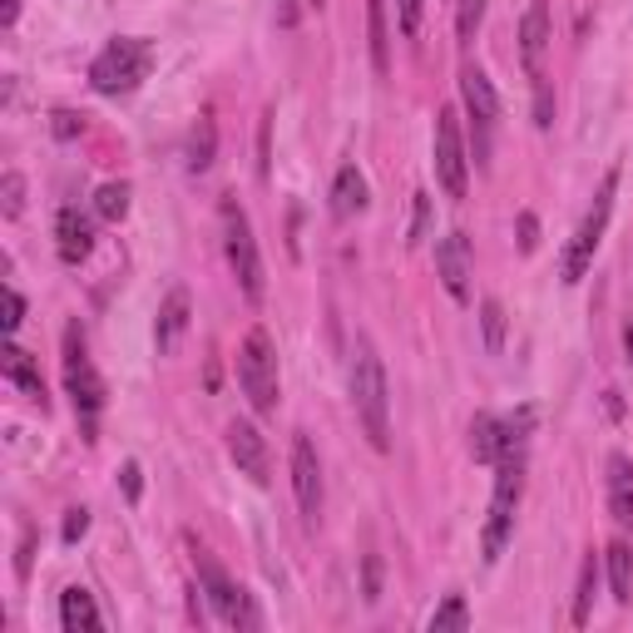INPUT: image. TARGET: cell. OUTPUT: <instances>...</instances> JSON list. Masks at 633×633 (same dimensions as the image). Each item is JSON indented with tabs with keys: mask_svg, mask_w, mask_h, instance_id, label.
I'll return each mask as SVG.
<instances>
[{
	"mask_svg": "<svg viewBox=\"0 0 633 633\" xmlns=\"http://www.w3.org/2000/svg\"><path fill=\"white\" fill-rule=\"evenodd\" d=\"M228 456H234V466L248 475L252 485H268L272 480L268 440H262V430L252 426V421H234V426H228Z\"/></svg>",
	"mask_w": 633,
	"mask_h": 633,
	"instance_id": "12",
	"label": "cell"
},
{
	"mask_svg": "<svg viewBox=\"0 0 633 633\" xmlns=\"http://www.w3.org/2000/svg\"><path fill=\"white\" fill-rule=\"evenodd\" d=\"M184 332H188V292L174 288V292L164 298V308H158V322H154V346H158V356L174 352Z\"/></svg>",
	"mask_w": 633,
	"mask_h": 633,
	"instance_id": "18",
	"label": "cell"
},
{
	"mask_svg": "<svg viewBox=\"0 0 633 633\" xmlns=\"http://www.w3.org/2000/svg\"><path fill=\"white\" fill-rule=\"evenodd\" d=\"M0 208H6V218H15L20 208H25V178H20V174L0 178Z\"/></svg>",
	"mask_w": 633,
	"mask_h": 633,
	"instance_id": "30",
	"label": "cell"
},
{
	"mask_svg": "<svg viewBox=\"0 0 633 633\" xmlns=\"http://www.w3.org/2000/svg\"><path fill=\"white\" fill-rule=\"evenodd\" d=\"M430 214H436V208H430V194H416V204H411V234H406L411 248H421V242L430 238Z\"/></svg>",
	"mask_w": 633,
	"mask_h": 633,
	"instance_id": "28",
	"label": "cell"
},
{
	"mask_svg": "<svg viewBox=\"0 0 633 633\" xmlns=\"http://www.w3.org/2000/svg\"><path fill=\"white\" fill-rule=\"evenodd\" d=\"M624 356H629V366H633V312H629V322H624Z\"/></svg>",
	"mask_w": 633,
	"mask_h": 633,
	"instance_id": "40",
	"label": "cell"
},
{
	"mask_svg": "<svg viewBox=\"0 0 633 633\" xmlns=\"http://www.w3.org/2000/svg\"><path fill=\"white\" fill-rule=\"evenodd\" d=\"M20 322H25V298L15 288H6V332H20Z\"/></svg>",
	"mask_w": 633,
	"mask_h": 633,
	"instance_id": "37",
	"label": "cell"
},
{
	"mask_svg": "<svg viewBox=\"0 0 633 633\" xmlns=\"http://www.w3.org/2000/svg\"><path fill=\"white\" fill-rule=\"evenodd\" d=\"M604 564H609V589H614V599L619 604H629L633 599V550L624 540H614L604 550Z\"/></svg>",
	"mask_w": 633,
	"mask_h": 633,
	"instance_id": "23",
	"label": "cell"
},
{
	"mask_svg": "<svg viewBox=\"0 0 633 633\" xmlns=\"http://www.w3.org/2000/svg\"><path fill=\"white\" fill-rule=\"evenodd\" d=\"M80 129H84V114H75V110H55V139H75Z\"/></svg>",
	"mask_w": 633,
	"mask_h": 633,
	"instance_id": "36",
	"label": "cell"
},
{
	"mask_svg": "<svg viewBox=\"0 0 633 633\" xmlns=\"http://www.w3.org/2000/svg\"><path fill=\"white\" fill-rule=\"evenodd\" d=\"M352 406L362 416V430L376 450H392V396H386V366L372 342L356 346L352 362Z\"/></svg>",
	"mask_w": 633,
	"mask_h": 633,
	"instance_id": "1",
	"label": "cell"
},
{
	"mask_svg": "<svg viewBox=\"0 0 633 633\" xmlns=\"http://www.w3.org/2000/svg\"><path fill=\"white\" fill-rule=\"evenodd\" d=\"M15 20H20V0H6V6H0V25H15Z\"/></svg>",
	"mask_w": 633,
	"mask_h": 633,
	"instance_id": "39",
	"label": "cell"
},
{
	"mask_svg": "<svg viewBox=\"0 0 633 633\" xmlns=\"http://www.w3.org/2000/svg\"><path fill=\"white\" fill-rule=\"evenodd\" d=\"M292 495H298L302 520L316 525L322 520V466L308 436H292Z\"/></svg>",
	"mask_w": 633,
	"mask_h": 633,
	"instance_id": "11",
	"label": "cell"
},
{
	"mask_svg": "<svg viewBox=\"0 0 633 633\" xmlns=\"http://www.w3.org/2000/svg\"><path fill=\"white\" fill-rule=\"evenodd\" d=\"M100 609H94V594L84 584H70L65 594H60V629L65 633H80V629H100Z\"/></svg>",
	"mask_w": 633,
	"mask_h": 633,
	"instance_id": "19",
	"label": "cell"
},
{
	"mask_svg": "<svg viewBox=\"0 0 633 633\" xmlns=\"http://www.w3.org/2000/svg\"><path fill=\"white\" fill-rule=\"evenodd\" d=\"M609 515L619 530H633V460L624 450L609 456Z\"/></svg>",
	"mask_w": 633,
	"mask_h": 633,
	"instance_id": "17",
	"label": "cell"
},
{
	"mask_svg": "<svg viewBox=\"0 0 633 633\" xmlns=\"http://www.w3.org/2000/svg\"><path fill=\"white\" fill-rule=\"evenodd\" d=\"M312 6H322V0H312Z\"/></svg>",
	"mask_w": 633,
	"mask_h": 633,
	"instance_id": "41",
	"label": "cell"
},
{
	"mask_svg": "<svg viewBox=\"0 0 633 633\" xmlns=\"http://www.w3.org/2000/svg\"><path fill=\"white\" fill-rule=\"evenodd\" d=\"M436 178H440V188H446V198H466V188H470V154H466V139H460L456 110L436 114Z\"/></svg>",
	"mask_w": 633,
	"mask_h": 633,
	"instance_id": "9",
	"label": "cell"
},
{
	"mask_svg": "<svg viewBox=\"0 0 633 633\" xmlns=\"http://www.w3.org/2000/svg\"><path fill=\"white\" fill-rule=\"evenodd\" d=\"M525 495V450H505L495 460V495H490V520H485V559H500L515 530V510Z\"/></svg>",
	"mask_w": 633,
	"mask_h": 633,
	"instance_id": "4",
	"label": "cell"
},
{
	"mask_svg": "<svg viewBox=\"0 0 633 633\" xmlns=\"http://www.w3.org/2000/svg\"><path fill=\"white\" fill-rule=\"evenodd\" d=\"M214 154H218V124H214V114H204V120L188 129V174H204L208 164H214Z\"/></svg>",
	"mask_w": 633,
	"mask_h": 633,
	"instance_id": "21",
	"label": "cell"
},
{
	"mask_svg": "<svg viewBox=\"0 0 633 633\" xmlns=\"http://www.w3.org/2000/svg\"><path fill=\"white\" fill-rule=\"evenodd\" d=\"M55 252L65 268H80L84 258L94 252V224L90 214H80V208H60L55 214Z\"/></svg>",
	"mask_w": 633,
	"mask_h": 633,
	"instance_id": "15",
	"label": "cell"
},
{
	"mask_svg": "<svg viewBox=\"0 0 633 633\" xmlns=\"http://www.w3.org/2000/svg\"><path fill=\"white\" fill-rule=\"evenodd\" d=\"M94 214L104 218V224H120L124 214H129V184H100V194H94Z\"/></svg>",
	"mask_w": 633,
	"mask_h": 633,
	"instance_id": "24",
	"label": "cell"
},
{
	"mask_svg": "<svg viewBox=\"0 0 633 633\" xmlns=\"http://www.w3.org/2000/svg\"><path fill=\"white\" fill-rule=\"evenodd\" d=\"M218 224H224V252H228V268H234L238 288L248 302H262V258H258V238H252L248 214L238 208V198H224L218 204Z\"/></svg>",
	"mask_w": 633,
	"mask_h": 633,
	"instance_id": "6",
	"label": "cell"
},
{
	"mask_svg": "<svg viewBox=\"0 0 633 633\" xmlns=\"http://www.w3.org/2000/svg\"><path fill=\"white\" fill-rule=\"evenodd\" d=\"M366 198H372V188H366V174L356 164H342L332 178V218L336 224H352L356 214L366 208Z\"/></svg>",
	"mask_w": 633,
	"mask_h": 633,
	"instance_id": "16",
	"label": "cell"
},
{
	"mask_svg": "<svg viewBox=\"0 0 633 633\" xmlns=\"http://www.w3.org/2000/svg\"><path fill=\"white\" fill-rule=\"evenodd\" d=\"M0 372H6V382L10 386H20L30 401H35L40 411H45V382H40V366L30 362L20 346H6V362H0Z\"/></svg>",
	"mask_w": 633,
	"mask_h": 633,
	"instance_id": "20",
	"label": "cell"
},
{
	"mask_svg": "<svg viewBox=\"0 0 633 633\" xmlns=\"http://www.w3.org/2000/svg\"><path fill=\"white\" fill-rule=\"evenodd\" d=\"M480 20H485V0H456V35L460 40H475Z\"/></svg>",
	"mask_w": 633,
	"mask_h": 633,
	"instance_id": "29",
	"label": "cell"
},
{
	"mask_svg": "<svg viewBox=\"0 0 633 633\" xmlns=\"http://www.w3.org/2000/svg\"><path fill=\"white\" fill-rule=\"evenodd\" d=\"M65 386H70V396H75V411L84 416V430H90L84 440H94V416H100V406H104V382H100V372H94L90 352H84L80 322L65 326Z\"/></svg>",
	"mask_w": 633,
	"mask_h": 633,
	"instance_id": "8",
	"label": "cell"
},
{
	"mask_svg": "<svg viewBox=\"0 0 633 633\" xmlns=\"http://www.w3.org/2000/svg\"><path fill=\"white\" fill-rule=\"evenodd\" d=\"M614 194H619V164L599 178L594 204H589V214L579 218L574 238H569V248H564L559 278H564L569 288H574V282H584V272L594 268V252H599V242H604V234H609V218H614Z\"/></svg>",
	"mask_w": 633,
	"mask_h": 633,
	"instance_id": "3",
	"label": "cell"
},
{
	"mask_svg": "<svg viewBox=\"0 0 633 633\" xmlns=\"http://www.w3.org/2000/svg\"><path fill=\"white\" fill-rule=\"evenodd\" d=\"M194 569H198V584H204V594H208V604H214V614L224 619L228 629H258V624H262V614L252 609V594L228 579V569L218 564L214 554L198 550V554H194Z\"/></svg>",
	"mask_w": 633,
	"mask_h": 633,
	"instance_id": "7",
	"label": "cell"
},
{
	"mask_svg": "<svg viewBox=\"0 0 633 633\" xmlns=\"http://www.w3.org/2000/svg\"><path fill=\"white\" fill-rule=\"evenodd\" d=\"M520 248L525 252L540 248V218H535V214H520Z\"/></svg>",
	"mask_w": 633,
	"mask_h": 633,
	"instance_id": "38",
	"label": "cell"
},
{
	"mask_svg": "<svg viewBox=\"0 0 633 633\" xmlns=\"http://www.w3.org/2000/svg\"><path fill=\"white\" fill-rule=\"evenodd\" d=\"M535 124L550 129L554 124V94H550V80H535Z\"/></svg>",
	"mask_w": 633,
	"mask_h": 633,
	"instance_id": "32",
	"label": "cell"
},
{
	"mask_svg": "<svg viewBox=\"0 0 633 633\" xmlns=\"http://www.w3.org/2000/svg\"><path fill=\"white\" fill-rule=\"evenodd\" d=\"M84 535H90V510H84V505H75V510H65V525H60V540H65V544H80Z\"/></svg>",
	"mask_w": 633,
	"mask_h": 633,
	"instance_id": "31",
	"label": "cell"
},
{
	"mask_svg": "<svg viewBox=\"0 0 633 633\" xmlns=\"http://www.w3.org/2000/svg\"><path fill=\"white\" fill-rule=\"evenodd\" d=\"M544 55H550V0H530L520 20V60L530 80H544Z\"/></svg>",
	"mask_w": 633,
	"mask_h": 633,
	"instance_id": "14",
	"label": "cell"
},
{
	"mask_svg": "<svg viewBox=\"0 0 633 633\" xmlns=\"http://www.w3.org/2000/svg\"><path fill=\"white\" fill-rule=\"evenodd\" d=\"M480 326H485V352H505V308L495 298L480 302Z\"/></svg>",
	"mask_w": 633,
	"mask_h": 633,
	"instance_id": "27",
	"label": "cell"
},
{
	"mask_svg": "<svg viewBox=\"0 0 633 633\" xmlns=\"http://www.w3.org/2000/svg\"><path fill=\"white\" fill-rule=\"evenodd\" d=\"M446 629H470V604H466V594H450L446 604L430 614V633H446Z\"/></svg>",
	"mask_w": 633,
	"mask_h": 633,
	"instance_id": "26",
	"label": "cell"
},
{
	"mask_svg": "<svg viewBox=\"0 0 633 633\" xmlns=\"http://www.w3.org/2000/svg\"><path fill=\"white\" fill-rule=\"evenodd\" d=\"M238 386L258 416L278 411V346H272V336L262 326H252L238 346Z\"/></svg>",
	"mask_w": 633,
	"mask_h": 633,
	"instance_id": "5",
	"label": "cell"
},
{
	"mask_svg": "<svg viewBox=\"0 0 633 633\" xmlns=\"http://www.w3.org/2000/svg\"><path fill=\"white\" fill-rule=\"evenodd\" d=\"M366 35H372V70L386 75L392 70V35H386V6L366 0Z\"/></svg>",
	"mask_w": 633,
	"mask_h": 633,
	"instance_id": "22",
	"label": "cell"
},
{
	"mask_svg": "<svg viewBox=\"0 0 633 633\" xmlns=\"http://www.w3.org/2000/svg\"><path fill=\"white\" fill-rule=\"evenodd\" d=\"M421 10H426V0H396V20H401V35H421Z\"/></svg>",
	"mask_w": 633,
	"mask_h": 633,
	"instance_id": "33",
	"label": "cell"
},
{
	"mask_svg": "<svg viewBox=\"0 0 633 633\" xmlns=\"http://www.w3.org/2000/svg\"><path fill=\"white\" fill-rule=\"evenodd\" d=\"M460 100H466V114L475 124V158L485 164V154H490V129H495V120H500V100H495L490 75L470 65L466 75H460Z\"/></svg>",
	"mask_w": 633,
	"mask_h": 633,
	"instance_id": "10",
	"label": "cell"
},
{
	"mask_svg": "<svg viewBox=\"0 0 633 633\" xmlns=\"http://www.w3.org/2000/svg\"><path fill=\"white\" fill-rule=\"evenodd\" d=\"M436 272H440V288L450 292V302L466 308L470 302V238L466 234H446L436 242Z\"/></svg>",
	"mask_w": 633,
	"mask_h": 633,
	"instance_id": "13",
	"label": "cell"
},
{
	"mask_svg": "<svg viewBox=\"0 0 633 633\" xmlns=\"http://www.w3.org/2000/svg\"><path fill=\"white\" fill-rule=\"evenodd\" d=\"M149 70H154V40L120 35V40H110V45L94 55L90 84H94V94H110V100H120V94L139 90V84L149 80Z\"/></svg>",
	"mask_w": 633,
	"mask_h": 633,
	"instance_id": "2",
	"label": "cell"
},
{
	"mask_svg": "<svg viewBox=\"0 0 633 633\" xmlns=\"http://www.w3.org/2000/svg\"><path fill=\"white\" fill-rule=\"evenodd\" d=\"M362 594H366V604L382 599V559L376 554H366V564H362Z\"/></svg>",
	"mask_w": 633,
	"mask_h": 633,
	"instance_id": "34",
	"label": "cell"
},
{
	"mask_svg": "<svg viewBox=\"0 0 633 633\" xmlns=\"http://www.w3.org/2000/svg\"><path fill=\"white\" fill-rule=\"evenodd\" d=\"M120 485H124V500H129V505H139V495H144V470H139V460H124Z\"/></svg>",
	"mask_w": 633,
	"mask_h": 633,
	"instance_id": "35",
	"label": "cell"
},
{
	"mask_svg": "<svg viewBox=\"0 0 633 633\" xmlns=\"http://www.w3.org/2000/svg\"><path fill=\"white\" fill-rule=\"evenodd\" d=\"M594 584H599V564H594V554H589L584 569H579V589H574V624L579 629L589 624V609H594Z\"/></svg>",
	"mask_w": 633,
	"mask_h": 633,
	"instance_id": "25",
	"label": "cell"
}]
</instances>
